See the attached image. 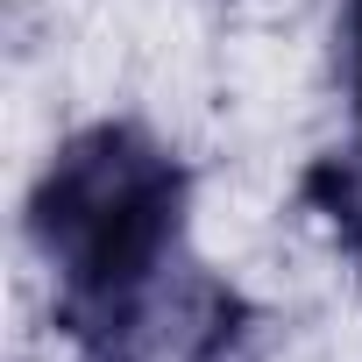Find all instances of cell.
Returning <instances> with one entry per match:
<instances>
[{"label": "cell", "instance_id": "obj_1", "mask_svg": "<svg viewBox=\"0 0 362 362\" xmlns=\"http://www.w3.org/2000/svg\"><path fill=\"white\" fill-rule=\"evenodd\" d=\"M185 214V163L135 121H93L50 149L29 192V242L57 284V334L78 355L128 334L199 263Z\"/></svg>", "mask_w": 362, "mask_h": 362}, {"label": "cell", "instance_id": "obj_2", "mask_svg": "<svg viewBox=\"0 0 362 362\" xmlns=\"http://www.w3.org/2000/svg\"><path fill=\"white\" fill-rule=\"evenodd\" d=\"M298 199L305 214H320V228L362 263V149H327L305 177H298Z\"/></svg>", "mask_w": 362, "mask_h": 362}, {"label": "cell", "instance_id": "obj_3", "mask_svg": "<svg viewBox=\"0 0 362 362\" xmlns=\"http://www.w3.org/2000/svg\"><path fill=\"white\" fill-rule=\"evenodd\" d=\"M341 71H348V107H355V149H362V0L341 8Z\"/></svg>", "mask_w": 362, "mask_h": 362}]
</instances>
